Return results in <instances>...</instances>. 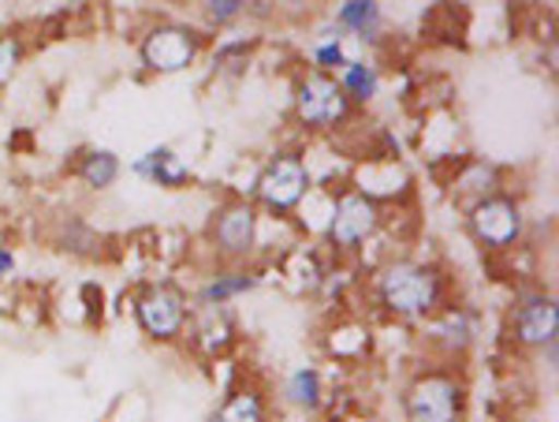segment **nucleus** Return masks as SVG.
Here are the masks:
<instances>
[{
  "mask_svg": "<svg viewBox=\"0 0 559 422\" xmlns=\"http://www.w3.org/2000/svg\"><path fill=\"white\" fill-rule=\"evenodd\" d=\"M198 57V34L187 26H157L142 42V60L153 71H183Z\"/></svg>",
  "mask_w": 559,
  "mask_h": 422,
  "instance_id": "obj_5",
  "label": "nucleus"
},
{
  "mask_svg": "<svg viewBox=\"0 0 559 422\" xmlns=\"http://www.w3.org/2000/svg\"><path fill=\"white\" fill-rule=\"evenodd\" d=\"M20 60H23V45L15 42V38H0V86H4L8 79L15 75Z\"/></svg>",
  "mask_w": 559,
  "mask_h": 422,
  "instance_id": "obj_18",
  "label": "nucleus"
},
{
  "mask_svg": "<svg viewBox=\"0 0 559 422\" xmlns=\"http://www.w3.org/2000/svg\"><path fill=\"white\" fill-rule=\"evenodd\" d=\"M216 422H265V403H261L254 389L231 392L224 400V408L216 411Z\"/></svg>",
  "mask_w": 559,
  "mask_h": 422,
  "instance_id": "obj_15",
  "label": "nucleus"
},
{
  "mask_svg": "<svg viewBox=\"0 0 559 422\" xmlns=\"http://www.w3.org/2000/svg\"><path fill=\"white\" fill-rule=\"evenodd\" d=\"M515 333L522 344L530 348H552L556 344V333H559V314H556V303L548 295H534L526 300L515 314Z\"/></svg>",
  "mask_w": 559,
  "mask_h": 422,
  "instance_id": "obj_9",
  "label": "nucleus"
},
{
  "mask_svg": "<svg viewBox=\"0 0 559 422\" xmlns=\"http://www.w3.org/2000/svg\"><path fill=\"white\" fill-rule=\"evenodd\" d=\"M471 228L481 244L508 247V244H515L522 232V213H519V206L511 199H503V195H489V199H481L471 210Z\"/></svg>",
  "mask_w": 559,
  "mask_h": 422,
  "instance_id": "obj_6",
  "label": "nucleus"
},
{
  "mask_svg": "<svg viewBox=\"0 0 559 422\" xmlns=\"http://www.w3.org/2000/svg\"><path fill=\"white\" fill-rule=\"evenodd\" d=\"M313 65L318 68H344L347 57H344V49H340V42L332 38L329 45H318V49H313Z\"/></svg>",
  "mask_w": 559,
  "mask_h": 422,
  "instance_id": "obj_19",
  "label": "nucleus"
},
{
  "mask_svg": "<svg viewBox=\"0 0 559 422\" xmlns=\"http://www.w3.org/2000/svg\"><path fill=\"white\" fill-rule=\"evenodd\" d=\"M377 228V206L366 195H344L336 202V213H332L329 236L336 239L340 247H358L366 236H373Z\"/></svg>",
  "mask_w": 559,
  "mask_h": 422,
  "instance_id": "obj_8",
  "label": "nucleus"
},
{
  "mask_svg": "<svg viewBox=\"0 0 559 422\" xmlns=\"http://www.w3.org/2000/svg\"><path fill=\"white\" fill-rule=\"evenodd\" d=\"M287 400L295 403V408H306L313 411L321 403V374L313 371V366H299V371L287 378Z\"/></svg>",
  "mask_w": 559,
  "mask_h": 422,
  "instance_id": "obj_16",
  "label": "nucleus"
},
{
  "mask_svg": "<svg viewBox=\"0 0 559 422\" xmlns=\"http://www.w3.org/2000/svg\"><path fill=\"white\" fill-rule=\"evenodd\" d=\"M403 408H407V422H459V415H463V382L444 371L421 374L403 397Z\"/></svg>",
  "mask_w": 559,
  "mask_h": 422,
  "instance_id": "obj_2",
  "label": "nucleus"
},
{
  "mask_svg": "<svg viewBox=\"0 0 559 422\" xmlns=\"http://www.w3.org/2000/svg\"><path fill=\"white\" fill-rule=\"evenodd\" d=\"M79 176H83L86 187H94V191H105V187H112L116 176H120V161H116V154H108V150H94V154L83 157V165H79Z\"/></svg>",
  "mask_w": 559,
  "mask_h": 422,
  "instance_id": "obj_14",
  "label": "nucleus"
},
{
  "mask_svg": "<svg viewBox=\"0 0 559 422\" xmlns=\"http://www.w3.org/2000/svg\"><path fill=\"white\" fill-rule=\"evenodd\" d=\"M12 269H15V258L8 255L4 247H0V277H8V273H12Z\"/></svg>",
  "mask_w": 559,
  "mask_h": 422,
  "instance_id": "obj_21",
  "label": "nucleus"
},
{
  "mask_svg": "<svg viewBox=\"0 0 559 422\" xmlns=\"http://www.w3.org/2000/svg\"><path fill=\"white\" fill-rule=\"evenodd\" d=\"M242 0H213V4H205V12H210V20L216 23H228V20H236V15H242Z\"/></svg>",
  "mask_w": 559,
  "mask_h": 422,
  "instance_id": "obj_20",
  "label": "nucleus"
},
{
  "mask_svg": "<svg viewBox=\"0 0 559 422\" xmlns=\"http://www.w3.org/2000/svg\"><path fill=\"white\" fill-rule=\"evenodd\" d=\"M381 300L388 310L407 314V318H418V314H429L440 300V277L432 273L429 266L418 262H395L381 273Z\"/></svg>",
  "mask_w": 559,
  "mask_h": 422,
  "instance_id": "obj_1",
  "label": "nucleus"
},
{
  "mask_svg": "<svg viewBox=\"0 0 559 422\" xmlns=\"http://www.w3.org/2000/svg\"><path fill=\"white\" fill-rule=\"evenodd\" d=\"M306 191H310V173L299 157H276L273 165L265 168V176L258 179V195L269 210L284 213V210H295Z\"/></svg>",
  "mask_w": 559,
  "mask_h": 422,
  "instance_id": "obj_3",
  "label": "nucleus"
},
{
  "mask_svg": "<svg viewBox=\"0 0 559 422\" xmlns=\"http://www.w3.org/2000/svg\"><path fill=\"white\" fill-rule=\"evenodd\" d=\"M254 277H247V273H224V277H216V281H210L202 289V303L205 307H224V303L231 300V295H239V292H250L254 289Z\"/></svg>",
  "mask_w": 559,
  "mask_h": 422,
  "instance_id": "obj_17",
  "label": "nucleus"
},
{
  "mask_svg": "<svg viewBox=\"0 0 559 422\" xmlns=\"http://www.w3.org/2000/svg\"><path fill=\"white\" fill-rule=\"evenodd\" d=\"M340 90L347 94V102H373L377 90H381V79L369 65H358V60H347L344 65V79H340Z\"/></svg>",
  "mask_w": 559,
  "mask_h": 422,
  "instance_id": "obj_12",
  "label": "nucleus"
},
{
  "mask_svg": "<svg viewBox=\"0 0 559 422\" xmlns=\"http://www.w3.org/2000/svg\"><path fill=\"white\" fill-rule=\"evenodd\" d=\"M183 318H187V303H183V295H179L176 289H150L139 300L142 329H146L150 337H157V340L179 337V329H183Z\"/></svg>",
  "mask_w": 559,
  "mask_h": 422,
  "instance_id": "obj_7",
  "label": "nucleus"
},
{
  "mask_svg": "<svg viewBox=\"0 0 559 422\" xmlns=\"http://www.w3.org/2000/svg\"><path fill=\"white\" fill-rule=\"evenodd\" d=\"M134 173L153 179V184H160V187H179L187 179V168L179 165V157L168 146H157L142 161H134Z\"/></svg>",
  "mask_w": 559,
  "mask_h": 422,
  "instance_id": "obj_11",
  "label": "nucleus"
},
{
  "mask_svg": "<svg viewBox=\"0 0 559 422\" xmlns=\"http://www.w3.org/2000/svg\"><path fill=\"white\" fill-rule=\"evenodd\" d=\"M347 94L340 83L324 71H313L310 79L299 86V116L310 128H336L347 116Z\"/></svg>",
  "mask_w": 559,
  "mask_h": 422,
  "instance_id": "obj_4",
  "label": "nucleus"
},
{
  "mask_svg": "<svg viewBox=\"0 0 559 422\" xmlns=\"http://www.w3.org/2000/svg\"><path fill=\"white\" fill-rule=\"evenodd\" d=\"M336 15L340 26L362 34V38H373L377 26H381V4H373V0H347V4H340Z\"/></svg>",
  "mask_w": 559,
  "mask_h": 422,
  "instance_id": "obj_13",
  "label": "nucleus"
},
{
  "mask_svg": "<svg viewBox=\"0 0 559 422\" xmlns=\"http://www.w3.org/2000/svg\"><path fill=\"white\" fill-rule=\"evenodd\" d=\"M254 228H258V218L254 210H250L247 202H231L221 210V218L213 224V236H216V247L224 250V255H247L250 247H254Z\"/></svg>",
  "mask_w": 559,
  "mask_h": 422,
  "instance_id": "obj_10",
  "label": "nucleus"
}]
</instances>
